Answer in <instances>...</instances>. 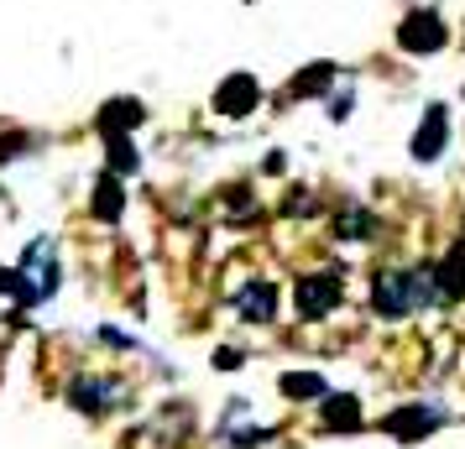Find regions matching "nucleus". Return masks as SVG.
<instances>
[{
	"label": "nucleus",
	"mask_w": 465,
	"mask_h": 449,
	"mask_svg": "<svg viewBox=\"0 0 465 449\" xmlns=\"http://www.w3.org/2000/svg\"><path fill=\"white\" fill-rule=\"evenodd\" d=\"M105 147H110V172H121V178H131L136 172V147H131V136H105Z\"/></svg>",
	"instance_id": "f3484780"
},
{
	"label": "nucleus",
	"mask_w": 465,
	"mask_h": 449,
	"mask_svg": "<svg viewBox=\"0 0 465 449\" xmlns=\"http://www.w3.org/2000/svg\"><path fill=\"white\" fill-rule=\"evenodd\" d=\"M235 314H241L246 324H272V314H277V288H272V282H262V278L241 282V288H235Z\"/></svg>",
	"instance_id": "0eeeda50"
},
{
	"label": "nucleus",
	"mask_w": 465,
	"mask_h": 449,
	"mask_svg": "<svg viewBox=\"0 0 465 449\" xmlns=\"http://www.w3.org/2000/svg\"><path fill=\"white\" fill-rule=\"evenodd\" d=\"M340 303V272H309L293 282V308L298 319H324Z\"/></svg>",
	"instance_id": "f03ea898"
},
{
	"label": "nucleus",
	"mask_w": 465,
	"mask_h": 449,
	"mask_svg": "<svg viewBox=\"0 0 465 449\" xmlns=\"http://www.w3.org/2000/svg\"><path fill=\"white\" fill-rule=\"evenodd\" d=\"M440 424H444V413H440V407H423V403L398 407V413H387V418H381V428H387L392 439H402V444H413V439H423V434H434Z\"/></svg>",
	"instance_id": "20e7f679"
},
{
	"label": "nucleus",
	"mask_w": 465,
	"mask_h": 449,
	"mask_svg": "<svg viewBox=\"0 0 465 449\" xmlns=\"http://www.w3.org/2000/svg\"><path fill=\"white\" fill-rule=\"evenodd\" d=\"M330 84H335V63H309L293 84L282 89V105H288V100H314V94H330Z\"/></svg>",
	"instance_id": "ddd939ff"
},
{
	"label": "nucleus",
	"mask_w": 465,
	"mask_h": 449,
	"mask_svg": "<svg viewBox=\"0 0 465 449\" xmlns=\"http://www.w3.org/2000/svg\"><path fill=\"white\" fill-rule=\"evenodd\" d=\"M142 121H147L142 100H110V105L100 110V136H131Z\"/></svg>",
	"instance_id": "9d476101"
},
{
	"label": "nucleus",
	"mask_w": 465,
	"mask_h": 449,
	"mask_svg": "<svg viewBox=\"0 0 465 449\" xmlns=\"http://www.w3.org/2000/svg\"><path fill=\"white\" fill-rule=\"evenodd\" d=\"M277 386H282V397H293V403H324V376H314V371H282L277 376Z\"/></svg>",
	"instance_id": "2eb2a0df"
},
{
	"label": "nucleus",
	"mask_w": 465,
	"mask_h": 449,
	"mask_svg": "<svg viewBox=\"0 0 465 449\" xmlns=\"http://www.w3.org/2000/svg\"><path fill=\"white\" fill-rule=\"evenodd\" d=\"M214 366H220V371H235V366H241V356H235V350H220V356H214Z\"/></svg>",
	"instance_id": "6ab92c4d"
},
{
	"label": "nucleus",
	"mask_w": 465,
	"mask_h": 449,
	"mask_svg": "<svg viewBox=\"0 0 465 449\" xmlns=\"http://www.w3.org/2000/svg\"><path fill=\"white\" fill-rule=\"evenodd\" d=\"M22 278L32 288V303H47L58 293V251H53V240H32L22 251Z\"/></svg>",
	"instance_id": "f257e3e1"
},
{
	"label": "nucleus",
	"mask_w": 465,
	"mask_h": 449,
	"mask_svg": "<svg viewBox=\"0 0 465 449\" xmlns=\"http://www.w3.org/2000/svg\"><path fill=\"white\" fill-rule=\"evenodd\" d=\"M121 210H126V189H121V172H105V178L94 183V220L115 225V220H121Z\"/></svg>",
	"instance_id": "4468645a"
},
{
	"label": "nucleus",
	"mask_w": 465,
	"mask_h": 449,
	"mask_svg": "<svg viewBox=\"0 0 465 449\" xmlns=\"http://www.w3.org/2000/svg\"><path fill=\"white\" fill-rule=\"evenodd\" d=\"M434 282H440V298L444 303L465 298V240H455V246H450V257L434 267Z\"/></svg>",
	"instance_id": "9b49d317"
},
{
	"label": "nucleus",
	"mask_w": 465,
	"mask_h": 449,
	"mask_svg": "<svg viewBox=\"0 0 465 449\" xmlns=\"http://www.w3.org/2000/svg\"><path fill=\"white\" fill-rule=\"evenodd\" d=\"M319 418H324V428L330 434H351V428H361V403L351 397V392H324V407H319Z\"/></svg>",
	"instance_id": "f8f14e48"
},
{
	"label": "nucleus",
	"mask_w": 465,
	"mask_h": 449,
	"mask_svg": "<svg viewBox=\"0 0 465 449\" xmlns=\"http://www.w3.org/2000/svg\"><path fill=\"white\" fill-rule=\"evenodd\" d=\"M256 100H262V84H256L252 73H231L225 84L214 89V110L220 115H231V121H241V115H252Z\"/></svg>",
	"instance_id": "39448f33"
},
{
	"label": "nucleus",
	"mask_w": 465,
	"mask_h": 449,
	"mask_svg": "<svg viewBox=\"0 0 465 449\" xmlns=\"http://www.w3.org/2000/svg\"><path fill=\"white\" fill-rule=\"evenodd\" d=\"M0 293L5 298H16L26 308L32 303V288H26V278H22V267H0Z\"/></svg>",
	"instance_id": "a211bd4d"
},
{
	"label": "nucleus",
	"mask_w": 465,
	"mask_h": 449,
	"mask_svg": "<svg viewBox=\"0 0 465 449\" xmlns=\"http://www.w3.org/2000/svg\"><path fill=\"white\" fill-rule=\"evenodd\" d=\"M68 403L79 407V413H110V407L121 403V386L105 382V376H79V382L68 386Z\"/></svg>",
	"instance_id": "6e6552de"
},
{
	"label": "nucleus",
	"mask_w": 465,
	"mask_h": 449,
	"mask_svg": "<svg viewBox=\"0 0 465 449\" xmlns=\"http://www.w3.org/2000/svg\"><path fill=\"white\" fill-rule=\"evenodd\" d=\"M444 142H450V115H444V105H429L423 126L413 131V157H419V162H434L444 151Z\"/></svg>",
	"instance_id": "1a4fd4ad"
},
{
	"label": "nucleus",
	"mask_w": 465,
	"mask_h": 449,
	"mask_svg": "<svg viewBox=\"0 0 465 449\" xmlns=\"http://www.w3.org/2000/svg\"><path fill=\"white\" fill-rule=\"evenodd\" d=\"M371 308L381 319H402L413 308V293H408V272H381L371 278Z\"/></svg>",
	"instance_id": "423d86ee"
},
{
	"label": "nucleus",
	"mask_w": 465,
	"mask_h": 449,
	"mask_svg": "<svg viewBox=\"0 0 465 449\" xmlns=\"http://www.w3.org/2000/svg\"><path fill=\"white\" fill-rule=\"evenodd\" d=\"M450 43V32H444V22H440V11H408L402 16V26H398V47L402 53H440V47Z\"/></svg>",
	"instance_id": "7ed1b4c3"
},
{
	"label": "nucleus",
	"mask_w": 465,
	"mask_h": 449,
	"mask_svg": "<svg viewBox=\"0 0 465 449\" xmlns=\"http://www.w3.org/2000/svg\"><path fill=\"white\" fill-rule=\"evenodd\" d=\"M335 236L340 240H371L377 236V214L361 210V204H345V210L335 214Z\"/></svg>",
	"instance_id": "dca6fc26"
}]
</instances>
